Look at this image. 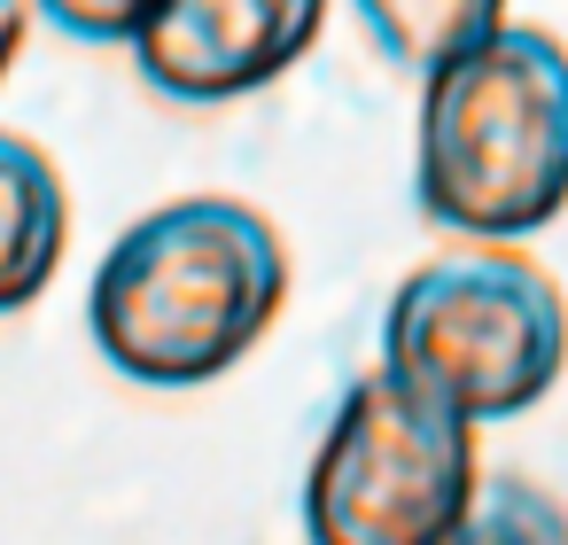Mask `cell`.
Here are the masks:
<instances>
[{
    "mask_svg": "<svg viewBox=\"0 0 568 545\" xmlns=\"http://www.w3.org/2000/svg\"><path fill=\"white\" fill-rule=\"evenodd\" d=\"M475 421L374 366L343 390L312 467L304 537L312 545H436L475 498Z\"/></svg>",
    "mask_w": 568,
    "mask_h": 545,
    "instance_id": "obj_4",
    "label": "cell"
},
{
    "mask_svg": "<svg viewBox=\"0 0 568 545\" xmlns=\"http://www.w3.org/2000/svg\"><path fill=\"white\" fill-rule=\"evenodd\" d=\"M420 219L467 242H521L568 211V48L498 24L420 79Z\"/></svg>",
    "mask_w": 568,
    "mask_h": 545,
    "instance_id": "obj_2",
    "label": "cell"
},
{
    "mask_svg": "<svg viewBox=\"0 0 568 545\" xmlns=\"http://www.w3.org/2000/svg\"><path fill=\"white\" fill-rule=\"evenodd\" d=\"M288 304V242L257 203L180 195L141 211L87 289L110 374L141 390H203L234 374Z\"/></svg>",
    "mask_w": 568,
    "mask_h": 545,
    "instance_id": "obj_1",
    "label": "cell"
},
{
    "mask_svg": "<svg viewBox=\"0 0 568 545\" xmlns=\"http://www.w3.org/2000/svg\"><path fill=\"white\" fill-rule=\"evenodd\" d=\"M24 40H32V0H0V87H9Z\"/></svg>",
    "mask_w": 568,
    "mask_h": 545,
    "instance_id": "obj_10",
    "label": "cell"
},
{
    "mask_svg": "<svg viewBox=\"0 0 568 545\" xmlns=\"http://www.w3.org/2000/svg\"><path fill=\"white\" fill-rule=\"evenodd\" d=\"M327 24V0H156L133 63L164 102L219 110L288 79Z\"/></svg>",
    "mask_w": 568,
    "mask_h": 545,
    "instance_id": "obj_5",
    "label": "cell"
},
{
    "mask_svg": "<svg viewBox=\"0 0 568 545\" xmlns=\"http://www.w3.org/2000/svg\"><path fill=\"white\" fill-rule=\"evenodd\" d=\"M382 366H397L475 428L514 421L568 366V296L545 265L490 242L428 258L382 312Z\"/></svg>",
    "mask_w": 568,
    "mask_h": 545,
    "instance_id": "obj_3",
    "label": "cell"
},
{
    "mask_svg": "<svg viewBox=\"0 0 568 545\" xmlns=\"http://www.w3.org/2000/svg\"><path fill=\"white\" fill-rule=\"evenodd\" d=\"M32 9H40L55 32L87 40V48H133V32L149 24L156 0H32Z\"/></svg>",
    "mask_w": 568,
    "mask_h": 545,
    "instance_id": "obj_9",
    "label": "cell"
},
{
    "mask_svg": "<svg viewBox=\"0 0 568 545\" xmlns=\"http://www.w3.org/2000/svg\"><path fill=\"white\" fill-rule=\"evenodd\" d=\"M436 545H568V514L552 491H537L521 475H483L467 514Z\"/></svg>",
    "mask_w": 568,
    "mask_h": 545,
    "instance_id": "obj_8",
    "label": "cell"
},
{
    "mask_svg": "<svg viewBox=\"0 0 568 545\" xmlns=\"http://www.w3.org/2000/svg\"><path fill=\"white\" fill-rule=\"evenodd\" d=\"M351 9L374 32V48L397 71H420V79L506 24V0H351Z\"/></svg>",
    "mask_w": 568,
    "mask_h": 545,
    "instance_id": "obj_7",
    "label": "cell"
},
{
    "mask_svg": "<svg viewBox=\"0 0 568 545\" xmlns=\"http://www.w3.org/2000/svg\"><path fill=\"white\" fill-rule=\"evenodd\" d=\"M71 250V188L55 157L24 133H0V320L32 312Z\"/></svg>",
    "mask_w": 568,
    "mask_h": 545,
    "instance_id": "obj_6",
    "label": "cell"
}]
</instances>
